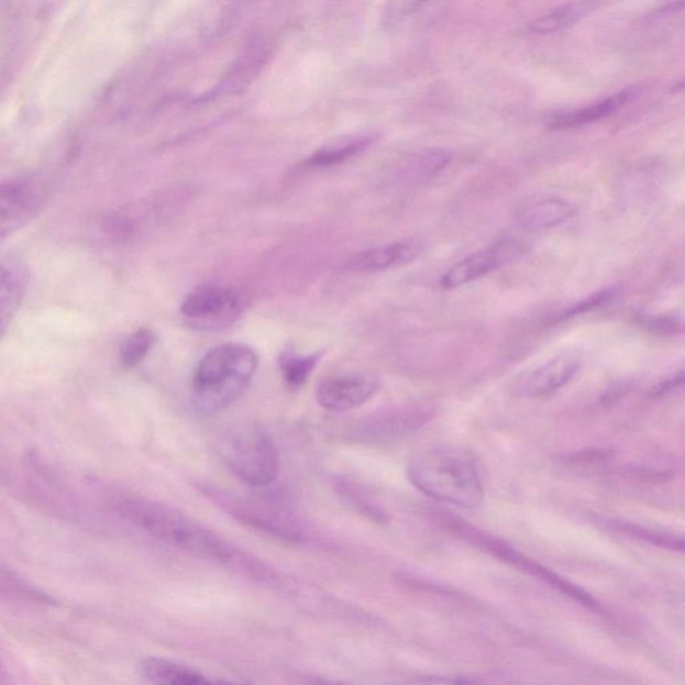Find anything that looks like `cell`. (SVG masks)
Listing matches in <instances>:
<instances>
[{
    "label": "cell",
    "instance_id": "5bb4252c",
    "mask_svg": "<svg viewBox=\"0 0 685 685\" xmlns=\"http://www.w3.org/2000/svg\"><path fill=\"white\" fill-rule=\"evenodd\" d=\"M634 88H628L605 98L603 101L588 104V107L560 111V113L549 117L546 126L554 129V131H565V129L579 128L597 122L625 107L634 96Z\"/></svg>",
    "mask_w": 685,
    "mask_h": 685
},
{
    "label": "cell",
    "instance_id": "e0dca14e",
    "mask_svg": "<svg viewBox=\"0 0 685 685\" xmlns=\"http://www.w3.org/2000/svg\"><path fill=\"white\" fill-rule=\"evenodd\" d=\"M144 674L153 685H248L207 678L188 666L159 658L144 662Z\"/></svg>",
    "mask_w": 685,
    "mask_h": 685
},
{
    "label": "cell",
    "instance_id": "277c9868",
    "mask_svg": "<svg viewBox=\"0 0 685 685\" xmlns=\"http://www.w3.org/2000/svg\"><path fill=\"white\" fill-rule=\"evenodd\" d=\"M221 460L245 485L267 487L280 473V454L267 431L257 423H239L220 437Z\"/></svg>",
    "mask_w": 685,
    "mask_h": 685
},
{
    "label": "cell",
    "instance_id": "52a82bcc",
    "mask_svg": "<svg viewBox=\"0 0 685 685\" xmlns=\"http://www.w3.org/2000/svg\"><path fill=\"white\" fill-rule=\"evenodd\" d=\"M448 527L453 533L461 537L462 540L471 542L474 546L484 549V551L504 560L505 563L515 565L518 570L529 573V575L544 579L545 583L565 592L566 595L576 598L577 601L588 605L589 608H598V605L595 603L594 598H592L588 594H585L584 590L577 588L575 585L566 583L565 579L560 578L551 571L545 570L544 566L529 560L527 555L517 552L516 549L505 544L504 541L497 540L496 537L480 532V530L475 529L472 524L460 520V518H455V520H453V518H448Z\"/></svg>",
    "mask_w": 685,
    "mask_h": 685
},
{
    "label": "cell",
    "instance_id": "4316f807",
    "mask_svg": "<svg viewBox=\"0 0 685 685\" xmlns=\"http://www.w3.org/2000/svg\"><path fill=\"white\" fill-rule=\"evenodd\" d=\"M404 685H474L472 682L465 681V678H450V677H428L421 678Z\"/></svg>",
    "mask_w": 685,
    "mask_h": 685
},
{
    "label": "cell",
    "instance_id": "4fadbf2b",
    "mask_svg": "<svg viewBox=\"0 0 685 685\" xmlns=\"http://www.w3.org/2000/svg\"><path fill=\"white\" fill-rule=\"evenodd\" d=\"M577 214L575 203L555 196L533 197L521 203L516 220L523 230L540 232L564 224Z\"/></svg>",
    "mask_w": 685,
    "mask_h": 685
},
{
    "label": "cell",
    "instance_id": "3957f363",
    "mask_svg": "<svg viewBox=\"0 0 685 685\" xmlns=\"http://www.w3.org/2000/svg\"><path fill=\"white\" fill-rule=\"evenodd\" d=\"M257 367L258 355L250 345L228 343L208 351L194 374L196 409L206 413L228 409L248 390Z\"/></svg>",
    "mask_w": 685,
    "mask_h": 685
},
{
    "label": "cell",
    "instance_id": "cb8c5ba5",
    "mask_svg": "<svg viewBox=\"0 0 685 685\" xmlns=\"http://www.w3.org/2000/svg\"><path fill=\"white\" fill-rule=\"evenodd\" d=\"M617 529H620L621 532L627 534H631L633 537H638V539L651 542V544H655L663 548L672 549V551H683L684 541L682 537H676L674 534L656 532V530H651L647 528L638 527V524L629 523V522H615Z\"/></svg>",
    "mask_w": 685,
    "mask_h": 685
},
{
    "label": "cell",
    "instance_id": "7402d4cb",
    "mask_svg": "<svg viewBox=\"0 0 685 685\" xmlns=\"http://www.w3.org/2000/svg\"><path fill=\"white\" fill-rule=\"evenodd\" d=\"M156 343V333L146 327L134 331L121 345L120 361L123 367L134 368L145 360Z\"/></svg>",
    "mask_w": 685,
    "mask_h": 685
},
{
    "label": "cell",
    "instance_id": "9a60e30c",
    "mask_svg": "<svg viewBox=\"0 0 685 685\" xmlns=\"http://www.w3.org/2000/svg\"><path fill=\"white\" fill-rule=\"evenodd\" d=\"M505 261L504 250L499 246H491L473 253L464 261L456 263L446 274L442 276L441 287L444 289H455L466 286L468 283L480 279L496 270Z\"/></svg>",
    "mask_w": 685,
    "mask_h": 685
},
{
    "label": "cell",
    "instance_id": "484cf974",
    "mask_svg": "<svg viewBox=\"0 0 685 685\" xmlns=\"http://www.w3.org/2000/svg\"><path fill=\"white\" fill-rule=\"evenodd\" d=\"M641 324H643L645 329L663 336L676 335V333L682 330L681 322H677L675 319L663 317L643 318L641 319Z\"/></svg>",
    "mask_w": 685,
    "mask_h": 685
},
{
    "label": "cell",
    "instance_id": "d4e9b609",
    "mask_svg": "<svg viewBox=\"0 0 685 685\" xmlns=\"http://www.w3.org/2000/svg\"><path fill=\"white\" fill-rule=\"evenodd\" d=\"M617 287H608L601 289V291H597L588 296V298L576 302V305L566 308V310L561 311L559 314L552 319V323L564 322L566 319L575 318L577 314H583L589 312L592 310H596V308L607 305L608 301L616 298Z\"/></svg>",
    "mask_w": 685,
    "mask_h": 685
},
{
    "label": "cell",
    "instance_id": "44dd1931",
    "mask_svg": "<svg viewBox=\"0 0 685 685\" xmlns=\"http://www.w3.org/2000/svg\"><path fill=\"white\" fill-rule=\"evenodd\" d=\"M323 353L299 355L292 350L284 351L280 356V369L283 379L291 387H300L306 384L322 360Z\"/></svg>",
    "mask_w": 685,
    "mask_h": 685
},
{
    "label": "cell",
    "instance_id": "6da1fadb",
    "mask_svg": "<svg viewBox=\"0 0 685 685\" xmlns=\"http://www.w3.org/2000/svg\"><path fill=\"white\" fill-rule=\"evenodd\" d=\"M120 515L135 527L172 546L251 577L275 579V572L253 555L240 551L221 535L192 520L183 511L146 498H128L119 505Z\"/></svg>",
    "mask_w": 685,
    "mask_h": 685
},
{
    "label": "cell",
    "instance_id": "ba28073f",
    "mask_svg": "<svg viewBox=\"0 0 685 685\" xmlns=\"http://www.w3.org/2000/svg\"><path fill=\"white\" fill-rule=\"evenodd\" d=\"M206 493L208 497H211L221 508L237 518L240 522L245 523L246 527L287 542H299L302 539L298 524L288 520L286 516L277 513L274 509L265 508L264 505L250 501L243 497H234L232 494L214 489V487H206Z\"/></svg>",
    "mask_w": 685,
    "mask_h": 685
},
{
    "label": "cell",
    "instance_id": "ffe728a7",
    "mask_svg": "<svg viewBox=\"0 0 685 685\" xmlns=\"http://www.w3.org/2000/svg\"><path fill=\"white\" fill-rule=\"evenodd\" d=\"M333 487H335L339 496H341L351 508L355 509L357 513L374 522L385 523L388 521L386 511L380 509L378 505H375L353 480L339 477L335 478Z\"/></svg>",
    "mask_w": 685,
    "mask_h": 685
},
{
    "label": "cell",
    "instance_id": "9c48e42d",
    "mask_svg": "<svg viewBox=\"0 0 685 685\" xmlns=\"http://www.w3.org/2000/svg\"><path fill=\"white\" fill-rule=\"evenodd\" d=\"M435 410L429 405L399 407V409L374 413L357 422L353 435L356 441L384 443L409 437L434 417Z\"/></svg>",
    "mask_w": 685,
    "mask_h": 685
},
{
    "label": "cell",
    "instance_id": "603a6c76",
    "mask_svg": "<svg viewBox=\"0 0 685 685\" xmlns=\"http://www.w3.org/2000/svg\"><path fill=\"white\" fill-rule=\"evenodd\" d=\"M372 140L360 139L347 142L338 146H330L327 150L314 153L311 158L307 159V166H333L343 164L347 159L353 158L369 145Z\"/></svg>",
    "mask_w": 685,
    "mask_h": 685
},
{
    "label": "cell",
    "instance_id": "ac0fdd59",
    "mask_svg": "<svg viewBox=\"0 0 685 685\" xmlns=\"http://www.w3.org/2000/svg\"><path fill=\"white\" fill-rule=\"evenodd\" d=\"M597 3L577 2L560 5V8L548 12V14L537 18L530 23V31L534 34H552L555 31L565 30L575 26L590 12H594Z\"/></svg>",
    "mask_w": 685,
    "mask_h": 685
},
{
    "label": "cell",
    "instance_id": "30bf717a",
    "mask_svg": "<svg viewBox=\"0 0 685 685\" xmlns=\"http://www.w3.org/2000/svg\"><path fill=\"white\" fill-rule=\"evenodd\" d=\"M379 380L368 374H351L325 379L319 385L317 400L327 411L343 412L367 404L379 391Z\"/></svg>",
    "mask_w": 685,
    "mask_h": 685
},
{
    "label": "cell",
    "instance_id": "8992f818",
    "mask_svg": "<svg viewBox=\"0 0 685 685\" xmlns=\"http://www.w3.org/2000/svg\"><path fill=\"white\" fill-rule=\"evenodd\" d=\"M47 200L45 184L35 176L0 180V243L14 236L42 211Z\"/></svg>",
    "mask_w": 685,
    "mask_h": 685
},
{
    "label": "cell",
    "instance_id": "5b68a950",
    "mask_svg": "<svg viewBox=\"0 0 685 685\" xmlns=\"http://www.w3.org/2000/svg\"><path fill=\"white\" fill-rule=\"evenodd\" d=\"M246 301L237 289L202 286L190 292L181 305V314L197 330H219L242 317Z\"/></svg>",
    "mask_w": 685,
    "mask_h": 685
},
{
    "label": "cell",
    "instance_id": "7c38bea8",
    "mask_svg": "<svg viewBox=\"0 0 685 685\" xmlns=\"http://www.w3.org/2000/svg\"><path fill=\"white\" fill-rule=\"evenodd\" d=\"M424 244L421 240L409 239L402 242L374 246L351 256L345 269L354 273H376L395 267H402L422 255Z\"/></svg>",
    "mask_w": 685,
    "mask_h": 685
},
{
    "label": "cell",
    "instance_id": "d6986e66",
    "mask_svg": "<svg viewBox=\"0 0 685 685\" xmlns=\"http://www.w3.org/2000/svg\"><path fill=\"white\" fill-rule=\"evenodd\" d=\"M452 162V154L440 147H430L413 154L407 163L406 175L412 181H428L441 173Z\"/></svg>",
    "mask_w": 685,
    "mask_h": 685
},
{
    "label": "cell",
    "instance_id": "2e32d148",
    "mask_svg": "<svg viewBox=\"0 0 685 685\" xmlns=\"http://www.w3.org/2000/svg\"><path fill=\"white\" fill-rule=\"evenodd\" d=\"M24 294L26 280L21 269L10 263L0 262V341L21 310Z\"/></svg>",
    "mask_w": 685,
    "mask_h": 685
},
{
    "label": "cell",
    "instance_id": "83f0119b",
    "mask_svg": "<svg viewBox=\"0 0 685 685\" xmlns=\"http://www.w3.org/2000/svg\"><path fill=\"white\" fill-rule=\"evenodd\" d=\"M311 685H345L336 682L324 681V678H311Z\"/></svg>",
    "mask_w": 685,
    "mask_h": 685
},
{
    "label": "cell",
    "instance_id": "7a4b0ae2",
    "mask_svg": "<svg viewBox=\"0 0 685 685\" xmlns=\"http://www.w3.org/2000/svg\"><path fill=\"white\" fill-rule=\"evenodd\" d=\"M410 483L437 501L464 509L478 508L484 501V485L477 464L465 449L440 446L423 450L410 461Z\"/></svg>",
    "mask_w": 685,
    "mask_h": 685
},
{
    "label": "cell",
    "instance_id": "8fae6325",
    "mask_svg": "<svg viewBox=\"0 0 685 685\" xmlns=\"http://www.w3.org/2000/svg\"><path fill=\"white\" fill-rule=\"evenodd\" d=\"M579 368L582 360L576 355L561 354L518 379L515 394L528 399L548 397L570 384Z\"/></svg>",
    "mask_w": 685,
    "mask_h": 685
}]
</instances>
